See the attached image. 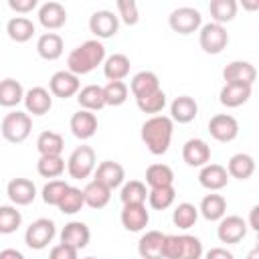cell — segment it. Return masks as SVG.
<instances>
[{"label":"cell","instance_id":"cell-54","mask_svg":"<svg viewBox=\"0 0 259 259\" xmlns=\"http://www.w3.org/2000/svg\"><path fill=\"white\" fill-rule=\"evenodd\" d=\"M83 259H97V257H83Z\"/></svg>","mask_w":259,"mask_h":259},{"label":"cell","instance_id":"cell-46","mask_svg":"<svg viewBox=\"0 0 259 259\" xmlns=\"http://www.w3.org/2000/svg\"><path fill=\"white\" fill-rule=\"evenodd\" d=\"M180 237V257L178 259H200L204 255L202 243L194 235H178Z\"/></svg>","mask_w":259,"mask_h":259},{"label":"cell","instance_id":"cell-15","mask_svg":"<svg viewBox=\"0 0 259 259\" xmlns=\"http://www.w3.org/2000/svg\"><path fill=\"white\" fill-rule=\"evenodd\" d=\"M22 103H24V109L28 115H45L53 107V95L49 89L36 85V87H30L28 91H24Z\"/></svg>","mask_w":259,"mask_h":259},{"label":"cell","instance_id":"cell-7","mask_svg":"<svg viewBox=\"0 0 259 259\" xmlns=\"http://www.w3.org/2000/svg\"><path fill=\"white\" fill-rule=\"evenodd\" d=\"M168 24L174 32L178 34H192V32H198V28L202 26V16L196 8L192 6H180V8H174L168 16Z\"/></svg>","mask_w":259,"mask_h":259},{"label":"cell","instance_id":"cell-4","mask_svg":"<svg viewBox=\"0 0 259 259\" xmlns=\"http://www.w3.org/2000/svg\"><path fill=\"white\" fill-rule=\"evenodd\" d=\"M97 166V156L91 146H77L67 158V172L73 180H85L93 174Z\"/></svg>","mask_w":259,"mask_h":259},{"label":"cell","instance_id":"cell-9","mask_svg":"<svg viewBox=\"0 0 259 259\" xmlns=\"http://www.w3.org/2000/svg\"><path fill=\"white\" fill-rule=\"evenodd\" d=\"M247 235V221L239 214H225L221 221H219V227H217V237L221 243H227V245H237L245 239Z\"/></svg>","mask_w":259,"mask_h":259},{"label":"cell","instance_id":"cell-49","mask_svg":"<svg viewBox=\"0 0 259 259\" xmlns=\"http://www.w3.org/2000/svg\"><path fill=\"white\" fill-rule=\"evenodd\" d=\"M8 6L16 14H28L38 6V2L36 0H8Z\"/></svg>","mask_w":259,"mask_h":259},{"label":"cell","instance_id":"cell-53","mask_svg":"<svg viewBox=\"0 0 259 259\" xmlns=\"http://www.w3.org/2000/svg\"><path fill=\"white\" fill-rule=\"evenodd\" d=\"M247 259H259V247H253L247 255Z\"/></svg>","mask_w":259,"mask_h":259},{"label":"cell","instance_id":"cell-51","mask_svg":"<svg viewBox=\"0 0 259 259\" xmlns=\"http://www.w3.org/2000/svg\"><path fill=\"white\" fill-rule=\"evenodd\" d=\"M0 259H26L18 249H12V247H8V249H2L0 251Z\"/></svg>","mask_w":259,"mask_h":259},{"label":"cell","instance_id":"cell-17","mask_svg":"<svg viewBox=\"0 0 259 259\" xmlns=\"http://www.w3.org/2000/svg\"><path fill=\"white\" fill-rule=\"evenodd\" d=\"M119 221L125 231L130 233H142L150 223V212L146 204H123L119 212Z\"/></svg>","mask_w":259,"mask_h":259},{"label":"cell","instance_id":"cell-18","mask_svg":"<svg viewBox=\"0 0 259 259\" xmlns=\"http://www.w3.org/2000/svg\"><path fill=\"white\" fill-rule=\"evenodd\" d=\"M38 22L47 28V30H59L65 26L67 22V8L61 2L49 0L45 4L38 6Z\"/></svg>","mask_w":259,"mask_h":259},{"label":"cell","instance_id":"cell-3","mask_svg":"<svg viewBox=\"0 0 259 259\" xmlns=\"http://www.w3.org/2000/svg\"><path fill=\"white\" fill-rule=\"evenodd\" d=\"M32 132V117L26 111H10L2 117L0 123V134L6 142L10 144H22Z\"/></svg>","mask_w":259,"mask_h":259},{"label":"cell","instance_id":"cell-33","mask_svg":"<svg viewBox=\"0 0 259 259\" xmlns=\"http://www.w3.org/2000/svg\"><path fill=\"white\" fill-rule=\"evenodd\" d=\"M36 150L40 156H61L65 150V140L59 132L45 130L36 138Z\"/></svg>","mask_w":259,"mask_h":259},{"label":"cell","instance_id":"cell-22","mask_svg":"<svg viewBox=\"0 0 259 259\" xmlns=\"http://www.w3.org/2000/svg\"><path fill=\"white\" fill-rule=\"evenodd\" d=\"M198 115V103L194 97L190 95H178L172 103H170V119L178 121V123H190L194 121Z\"/></svg>","mask_w":259,"mask_h":259},{"label":"cell","instance_id":"cell-1","mask_svg":"<svg viewBox=\"0 0 259 259\" xmlns=\"http://www.w3.org/2000/svg\"><path fill=\"white\" fill-rule=\"evenodd\" d=\"M172 134H174V121L162 113L148 117L140 130L142 142L146 144L148 152L154 156H162L168 152V148L172 144Z\"/></svg>","mask_w":259,"mask_h":259},{"label":"cell","instance_id":"cell-19","mask_svg":"<svg viewBox=\"0 0 259 259\" xmlns=\"http://www.w3.org/2000/svg\"><path fill=\"white\" fill-rule=\"evenodd\" d=\"M198 182L208 192H219L229 184V174L223 164H204L198 172Z\"/></svg>","mask_w":259,"mask_h":259},{"label":"cell","instance_id":"cell-11","mask_svg":"<svg viewBox=\"0 0 259 259\" xmlns=\"http://www.w3.org/2000/svg\"><path fill=\"white\" fill-rule=\"evenodd\" d=\"M208 134L217 142L229 144L239 136V121L231 113H217L208 119Z\"/></svg>","mask_w":259,"mask_h":259},{"label":"cell","instance_id":"cell-52","mask_svg":"<svg viewBox=\"0 0 259 259\" xmlns=\"http://www.w3.org/2000/svg\"><path fill=\"white\" fill-rule=\"evenodd\" d=\"M257 214H259V206L255 204V206L249 210V223H247V227H251L253 231H259V219H257Z\"/></svg>","mask_w":259,"mask_h":259},{"label":"cell","instance_id":"cell-31","mask_svg":"<svg viewBox=\"0 0 259 259\" xmlns=\"http://www.w3.org/2000/svg\"><path fill=\"white\" fill-rule=\"evenodd\" d=\"M77 103L81 109H87V111H99L105 107V99H103V87L101 85H85L79 89L77 93Z\"/></svg>","mask_w":259,"mask_h":259},{"label":"cell","instance_id":"cell-45","mask_svg":"<svg viewBox=\"0 0 259 259\" xmlns=\"http://www.w3.org/2000/svg\"><path fill=\"white\" fill-rule=\"evenodd\" d=\"M67 188H69V184H67L65 180H61V178L49 180V182L42 186V192H40L42 202L49 204V206H57V204L61 202V198H63V194H65Z\"/></svg>","mask_w":259,"mask_h":259},{"label":"cell","instance_id":"cell-2","mask_svg":"<svg viewBox=\"0 0 259 259\" xmlns=\"http://www.w3.org/2000/svg\"><path fill=\"white\" fill-rule=\"evenodd\" d=\"M105 57H107L105 55V45L101 40H97V38H89V40L81 42L79 47H75L69 53V57H67V71H71L77 77L89 75L99 65H103Z\"/></svg>","mask_w":259,"mask_h":259},{"label":"cell","instance_id":"cell-42","mask_svg":"<svg viewBox=\"0 0 259 259\" xmlns=\"http://www.w3.org/2000/svg\"><path fill=\"white\" fill-rule=\"evenodd\" d=\"M83 206H85L83 190L69 184V188L65 190V194H63V198H61V202L57 204V208H59L63 214H75V212H79Z\"/></svg>","mask_w":259,"mask_h":259},{"label":"cell","instance_id":"cell-40","mask_svg":"<svg viewBox=\"0 0 259 259\" xmlns=\"http://www.w3.org/2000/svg\"><path fill=\"white\" fill-rule=\"evenodd\" d=\"M67 168V162L63 160V156H40L36 162V172L42 178H51L57 180Z\"/></svg>","mask_w":259,"mask_h":259},{"label":"cell","instance_id":"cell-34","mask_svg":"<svg viewBox=\"0 0 259 259\" xmlns=\"http://www.w3.org/2000/svg\"><path fill=\"white\" fill-rule=\"evenodd\" d=\"M24 99V87L20 81L6 77L0 81V107H16Z\"/></svg>","mask_w":259,"mask_h":259},{"label":"cell","instance_id":"cell-43","mask_svg":"<svg viewBox=\"0 0 259 259\" xmlns=\"http://www.w3.org/2000/svg\"><path fill=\"white\" fill-rule=\"evenodd\" d=\"M127 95H130V89L123 81H107V85H103V99H105V105H111V107H119L127 101Z\"/></svg>","mask_w":259,"mask_h":259},{"label":"cell","instance_id":"cell-14","mask_svg":"<svg viewBox=\"0 0 259 259\" xmlns=\"http://www.w3.org/2000/svg\"><path fill=\"white\" fill-rule=\"evenodd\" d=\"M182 160L190 168H202L210 162V146L202 138H190L182 146Z\"/></svg>","mask_w":259,"mask_h":259},{"label":"cell","instance_id":"cell-23","mask_svg":"<svg viewBox=\"0 0 259 259\" xmlns=\"http://www.w3.org/2000/svg\"><path fill=\"white\" fill-rule=\"evenodd\" d=\"M251 93H253V87H249V85L225 83L221 87V91H219V101H221V105H225L229 109H235V107L245 105L251 99Z\"/></svg>","mask_w":259,"mask_h":259},{"label":"cell","instance_id":"cell-6","mask_svg":"<svg viewBox=\"0 0 259 259\" xmlns=\"http://www.w3.org/2000/svg\"><path fill=\"white\" fill-rule=\"evenodd\" d=\"M55 235H57V225L53 219H36L26 227L24 243H26V247H30L34 251H40V249L49 247V243L55 239Z\"/></svg>","mask_w":259,"mask_h":259},{"label":"cell","instance_id":"cell-21","mask_svg":"<svg viewBox=\"0 0 259 259\" xmlns=\"http://www.w3.org/2000/svg\"><path fill=\"white\" fill-rule=\"evenodd\" d=\"M59 239H61V243L71 245V247H75V249L79 251V249H85V247L89 245V241H91V231H89V227H87L85 223H81V221H71V223H67V225L61 229Z\"/></svg>","mask_w":259,"mask_h":259},{"label":"cell","instance_id":"cell-39","mask_svg":"<svg viewBox=\"0 0 259 259\" xmlns=\"http://www.w3.org/2000/svg\"><path fill=\"white\" fill-rule=\"evenodd\" d=\"M176 200V188L172 186H160V188H148V204L154 210H166Z\"/></svg>","mask_w":259,"mask_h":259},{"label":"cell","instance_id":"cell-41","mask_svg":"<svg viewBox=\"0 0 259 259\" xmlns=\"http://www.w3.org/2000/svg\"><path fill=\"white\" fill-rule=\"evenodd\" d=\"M22 225V214L14 204H0V235H12Z\"/></svg>","mask_w":259,"mask_h":259},{"label":"cell","instance_id":"cell-20","mask_svg":"<svg viewBox=\"0 0 259 259\" xmlns=\"http://www.w3.org/2000/svg\"><path fill=\"white\" fill-rule=\"evenodd\" d=\"M6 194L14 206H26L36 198V186L28 178H12L6 184Z\"/></svg>","mask_w":259,"mask_h":259},{"label":"cell","instance_id":"cell-16","mask_svg":"<svg viewBox=\"0 0 259 259\" xmlns=\"http://www.w3.org/2000/svg\"><path fill=\"white\" fill-rule=\"evenodd\" d=\"M97 115L93 111H87V109H79L71 115V121H69V130L71 134L77 138V140H89L97 134Z\"/></svg>","mask_w":259,"mask_h":259},{"label":"cell","instance_id":"cell-5","mask_svg":"<svg viewBox=\"0 0 259 259\" xmlns=\"http://www.w3.org/2000/svg\"><path fill=\"white\" fill-rule=\"evenodd\" d=\"M198 45L206 55H219L229 45V32L223 24L206 22L198 28Z\"/></svg>","mask_w":259,"mask_h":259},{"label":"cell","instance_id":"cell-8","mask_svg":"<svg viewBox=\"0 0 259 259\" xmlns=\"http://www.w3.org/2000/svg\"><path fill=\"white\" fill-rule=\"evenodd\" d=\"M89 30L97 40H105L117 34L119 30V18L111 10H95L89 16Z\"/></svg>","mask_w":259,"mask_h":259},{"label":"cell","instance_id":"cell-44","mask_svg":"<svg viewBox=\"0 0 259 259\" xmlns=\"http://www.w3.org/2000/svg\"><path fill=\"white\" fill-rule=\"evenodd\" d=\"M166 103H168L166 101V93L162 89H158V91H154V93H150V95H146L142 99H136L138 109L142 113H150V117L152 115H160V111L166 107Z\"/></svg>","mask_w":259,"mask_h":259},{"label":"cell","instance_id":"cell-29","mask_svg":"<svg viewBox=\"0 0 259 259\" xmlns=\"http://www.w3.org/2000/svg\"><path fill=\"white\" fill-rule=\"evenodd\" d=\"M198 214H202L206 221H221L227 214V198L219 192H210L206 196H202L200 206H198Z\"/></svg>","mask_w":259,"mask_h":259},{"label":"cell","instance_id":"cell-47","mask_svg":"<svg viewBox=\"0 0 259 259\" xmlns=\"http://www.w3.org/2000/svg\"><path fill=\"white\" fill-rule=\"evenodd\" d=\"M115 6H117V18H119V22H123L127 26L138 24L140 10H138V4L134 0H117Z\"/></svg>","mask_w":259,"mask_h":259},{"label":"cell","instance_id":"cell-35","mask_svg":"<svg viewBox=\"0 0 259 259\" xmlns=\"http://www.w3.org/2000/svg\"><path fill=\"white\" fill-rule=\"evenodd\" d=\"M148 188L172 186L174 184V170L168 164H150L146 168V182Z\"/></svg>","mask_w":259,"mask_h":259},{"label":"cell","instance_id":"cell-13","mask_svg":"<svg viewBox=\"0 0 259 259\" xmlns=\"http://www.w3.org/2000/svg\"><path fill=\"white\" fill-rule=\"evenodd\" d=\"M93 180H97L99 184L107 186L109 190L113 188H119L125 180V170L119 162H113V160H103L95 166L93 170Z\"/></svg>","mask_w":259,"mask_h":259},{"label":"cell","instance_id":"cell-25","mask_svg":"<svg viewBox=\"0 0 259 259\" xmlns=\"http://www.w3.org/2000/svg\"><path fill=\"white\" fill-rule=\"evenodd\" d=\"M227 174L229 178H237V180H247L255 174V158L247 152H239L233 154L227 162Z\"/></svg>","mask_w":259,"mask_h":259},{"label":"cell","instance_id":"cell-30","mask_svg":"<svg viewBox=\"0 0 259 259\" xmlns=\"http://www.w3.org/2000/svg\"><path fill=\"white\" fill-rule=\"evenodd\" d=\"M34 32H36L34 22L28 16H12L6 22V34L14 42H26L32 38Z\"/></svg>","mask_w":259,"mask_h":259},{"label":"cell","instance_id":"cell-26","mask_svg":"<svg viewBox=\"0 0 259 259\" xmlns=\"http://www.w3.org/2000/svg\"><path fill=\"white\" fill-rule=\"evenodd\" d=\"M63 51H65V42H63V36L57 32H42L36 40V53L45 61L61 59Z\"/></svg>","mask_w":259,"mask_h":259},{"label":"cell","instance_id":"cell-24","mask_svg":"<svg viewBox=\"0 0 259 259\" xmlns=\"http://www.w3.org/2000/svg\"><path fill=\"white\" fill-rule=\"evenodd\" d=\"M164 233L162 231H146L138 241V255L142 259H164Z\"/></svg>","mask_w":259,"mask_h":259},{"label":"cell","instance_id":"cell-36","mask_svg":"<svg viewBox=\"0 0 259 259\" xmlns=\"http://www.w3.org/2000/svg\"><path fill=\"white\" fill-rule=\"evenodd\" d=\"M121 204H146L148 200V186L142 180H130L121 184L119 190Z\"/></svg>","mask_w":259,"mask_h":259},{"label":"cell","instance_id":"cell-38","mask_svg":"<svg viewBox=\"0 0 259 259\" xmlns=\"http://www.w3.org/2000/svg\"><path fill=\"white\" fill-rule=\"evenodd\" d=\"M237 8H239L237 0H210V4H208L212 22L223 24V26L237 16Z\"/></svg>","mask_w":259,"mask_h":259},{"label":"cell","instance_id":"cell-12","mask_svg":"<svg viewBox=\"0 0 259 259\" xmlns=\"http://www.w3.org/2000/svg\"><path fill=\"white\" fill-rule=\"evenodd\" d=\"M223 79H225V83H231V85L253 87V83L257 79V69L249 61H231L223 69Z\"/></svg>","mask_w":259,"mask_h":259},{"label":"cell","instance_id":"cell-28","mask_svg":"<svg viewBox=\"0 0 259 259\" xmlns=\"http://www.w3.org/2000/svg\"><path fill=\"white\" fill-rule=\"evenodd\" d=\"M127 89L132 91V95L136 99H142V97H146V95H150V93L160 89V79H158V75L154 71H140V73H136L132 77Z\"/></svg>","mask_w":259,"mask_h":259},{"label":"cell","instance_id":"cell-27","mask_svg":"<svg viewBox=\"0 0 259 259\" xmlns=\"http://www.w3.org/2000/svg\"><path fill=\"white\" fill-rule=\"evenodd\" d=\"M130 57L123 53H113L109 57H105L103 61V75L107 81H123L130 75Z\"/></svg>","mask_w":259,"mask_h":259},{"label":"cell","instance_id":"cell-37","mask_svg":"<svg viewBox=\"0 0 259 259\" xmlns=\"http://www.w3.org/2000/svg\"><path fill=\"white\" fill-rule=\"evenodd\" d=\"M198 221V206H194L192 202H178L172 210V223L174 227L188 231L190 227H194Z\"/></svg>","mask_w":259,"mask_h":259},{"label":"cell","instance_id":"cell-10","mask_svg":"<svg viewBox=\"0 0 259 259\" xmlns=\"http://www.w3.org/2000/svg\"><path fill=\"white\" fill-rule=\"evenodd\" d=\"M81 89V81L77 75H73L71 71L63 69V71H57L51 75L49 79V91L53 97H61V99H69V97H75Z\"/></svg>","mask_w":259,"mask_h":259},{"label":"cell","instance_id":"cell-50","mask_svg":"<svg viewBox=\"0 0 259 259\" xmlns=\"http://www.w3.org/2000/svg\"><path fill=\"white\" fill-rule=\"evenodd\" d=\"M204 259H235V255L227 247H212L204 253Z\"/></svg>","mask_w":259,"mask_h":259},{"label":"cell","instance_id":"cell-32","mask_svg":"<svg viewBox=\"0 0 259 259\" xmlns=\"http://www.w3.org/2000/svg\"><path fill=\"white\" fill-rule=\"evenodd\" d=\"M83 198H85V204H87L89 208L99 210V208H103V206L109 204V200H111V190H109L107 186L99 184L97 180H91V182H87L85 188H83Z\"/></svg>","mask_w":259,"mask_h":259},{"label":"cell","instance_id":"cell-48","mask_svg":"<svg viewBox=\"0 0 259 259\" xmlns=\"http://www.w3.org/2000/svg\"><path fill=\"white\" fill-rule=\"evenodd\" d=\"M49 259H79V251L71 245H65V243H59L51 249L49 253Z\"/></svg>","mask_w":259,"mask_h":259}]
</instances>
